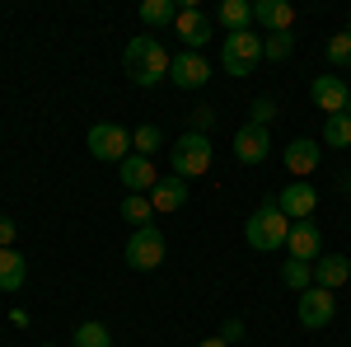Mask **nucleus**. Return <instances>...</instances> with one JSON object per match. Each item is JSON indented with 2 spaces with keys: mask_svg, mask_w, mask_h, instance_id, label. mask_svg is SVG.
<instances>
[{
  "mask_svg": "<svg viewBox=\"0 0 351 347\" xmlns=\"http://www.w3.org/2000/svg\"><path fill=\"white\" fill-rule=\"evenodd\" d=\"M122 61H127V76H132V85H141V89L160 85L164 76H169V66H173V56L164 52V43H160V38H150V33L132 38Z\"/></svg>",
  "mask_w": 351,
  "mask_h": 347,
  "instance_id": "f257e3e1",
  "label": "nucleus"
},
{
  "mask_svg": "<svg viewBox=\"0 0 351 347\" xmlns=\"http://www.w3.org/2000/svg\"><path fill=\"white\" fill-rule=\"evenodd\" d=\"M243 240H248V249H258V254L286 249V240H291V221H286V212L276 207V197H267L258 212L243 221Z\"/></svg>",
  "mask_w": 351,
  "mask_h": 347,
  "instance_id": "f03ea898",
  "label": "nucleus"
},
{
  "mask_svg": "<svg viewBox=\"0 0 351 347\" xmlns=\"http://www.w3.org/2000/svg\"><path fill=\"white\" fill-rule=\"evenodd\" d=\"M263 61V38L253 33V28H243V33H230L225 38V47H220V66H225V76H253V66Z\"/></svg>",
  "mask_w": 351,
  "mask_h": 347,
  "instance_id": "7ed1b4c3",
  "label": "nucleus"
},
{
  "mask_svg": "<svg viewBox=\"0 0 351 347\" xmlns=\"http://www.w3.org/2000/svg\"><path fill=\"white\" fill-rule=\"evenodd\" d=\"M169 164H173L178 179H202V174L211 169V136L183 132L173 141V150H169Z\"/></svg>",
  "mask_w": 351,
  "mask_h": 347,
  "instance_id": "20e7f679",
  "label": "nucleus"
},
{
  "mask_svg": "<svg viewBox=\"0 0 351 347\" xmlns=\"http://www.w3.org/2000/svg\"><path fill=\"white\" fill-rule=\"evenodd\" d=\"M127 150H132L127 127H117V122H94V127H89V155H94V160L122 164V160H127Z\"/></svg>",
  "mask_w": 351,
  "mask_h": 347,
  "instance_id": "39448f33",
  "label": "nucleus"
},
{
  "mask_svg": "<svg viewBox=\"0 0 351 347\" xmlns=\"http://www.w3.org/2000/svg\"><path fill=\"white\" fill-rule=\"evenodd\" d=\"M127 263L136 272H155L164 263V230L160 225H141L132 230V240H127Z\"/></svg>",
  "mask_w": 351,
  "mask_h": 347,
  "instance_id": "423d86ee",
  "label": "nucleus"
},
{
  "mask_svg": "<svg viewBox=\"0 0 351 347\" xmlns=\"http://www.w3.org/2000/svg\"><path fill=\"white\" fill-rule=\"evenodd\" d=\"M295 315H300L304 328H328L332 315H337V300H332V291H324V287H309V291H300Z\"/></svg>",
  "mask_w": 351,
  "mask_h": 347,
  "instance_id": "0eeeda50",
  "label": "nucleus"
},
{
  "mask_svg": "<svg viewBox=\"0 0 351 347\" xmlns=\"http://www.w3.org/2000/svg\"><path fill=\"white\" fill-rule=\"evenodd\" d=\"M276 207L286 212V221H314V207H319V188L295 179V183H286L276 192Z\"/></svg>",
  "mask_w": 351,
  "mask_h": 347,
  "instance_id": "6e6552de",
  "label": "nucleus"
},
{
  "mask_svg": "<svg viewBox=\"0 0 351 347\" xmlns=\"http://www.w3.org/2000/svg\"><path fill=\"white\" fill-rule=\"evenodd\" d=\"M173 33L183 38V52H202L211 43V19L197 10V5H178V19H173Z\"/></svg>",
  "mask_w": 351,
  "mask_h": 347,
  "instance_id": "1a4fd4ad",
  "label": "nucleus"
},
{
  "mask_svg": "<svg viewBox=\"0 0 351 347\" xmlns=\"http://www.w3.org/2000/svg\"><path fill=\"white\" fill-rule=\"evenodd\" d=\"M309 99L324 108L328 117H337V113H347L351 85L342 80V76H314V85H309Z\"/></svg>",
  "mask_w": 351,
  "mask_h": 347,
  "instance_id": "9d476101",
  "label": "nucleus"
},
{
  "mask_svg": "<svg viewBox=\"0 0 351 347\" xmlns=\"http://www.w3.org/2000/svg\"><path fill=\"white\" fill-rule=\"evenodd\" d=\"M169 80L178 85V89H202V85L211 80V61L202 52H178L173 66H169Z\"/></svg>",
  "mask_w": 351,
  "mask_h": 347,
  "instance_id": "9b49d317",
  "label": "nucleus"
},
{
  "mask_svg": "<svg viewBox=\"0 0 351 347\" xmlns=\"http://www.w3.org/2000/svg\"><path fill=\"white\" fill-rule=\"evenodd\" d=\"M286 249H291V258H300V263H319V258H324V235H319V225H314V221H291Z\"/></svg>",
  "mask_w": 351,
  "mask_h": 347,
  "instance_id": "f8f14e48",
  "label": "nucleus"
},
{
  "mask_svg": "<svg viewBox=\"0 0 351 347\" xmlns=\"http://www.w3.org/2000/svg\"><path fill=\"white\" fill-rule=\"evenodd\" d=\"M271 150V136L267 127H253V122H243L239 132H234V160L239 164H263Z\"/></svg>",
  "mask_w": 351,
  "mask_h": 347,
  "instance_id": "ddd939ff",
  "label": "nucleus"
},
{
  "mask_svg": "<svg viewBox=\"0 0 351 347\" xmlns=\"http://www.w3.org/2000/svg\"><path fill=\"white\" fill-rule=\"evenodd\" d=\"M117 174H122V188H127V192H145V197H150V188L160 183L155 164L145 160V155H127V160L117 164Z\"/></svg>",
  "mask_w": 351,
  "mask_h": 347,
  "instance_id": "4468645a",
  "label": "nucleus"
},
{
  "mask_svg": "<svg viewBox=\"0 0 351 347\" xmlns=\"http://www.w3.org/2000/svg\"><path fill=\"white\" fill-rule=\"evenodd\" d=\"M150 207L155 212H183L188 207V179H178V174H169V179H160V183L150 188Z\"/></svg>",
  "mask_w": 351,
  "mask_h": 347,
  "instance_id": "2eb2a0df",
  "label": "nucleus"
},
{
  "mask_svg": "<svg viewBox=\"0 0 351 347\" xmlns=\"http://www.w3.org/2000/svg\"><path fill=\"white\" fill-rule=\"evenodd\" d=\"M253 19L267 28V33H291L295 5H291V0H258V5H253Z\"/></svg>",
  "mask_w": 351,
  "mask_h": 347,
  "instance_id": "dca6fc26",
  "label": "nucleus"
},
{
  "mask_svg": "<svg viewBox=\"0 0 351 347\" xmlns=\"http://www.w3.org/2000/svg\"><path fill=\"white\" fill-rule=\"evenodd\" d=\"M342 282H351V258H342V254H324V258L314 263V287L337 291Z\"/></svg>",
  "mask_w": 351,
  "mask_h": 347,
  "instance_id": "f3484780",
  "label": "nucleus"
},
{
  "mask_svg": "<svg viewBox=\"0 0 351 347\" xmlns=\"http://www.w3.org/2000/svg\"><path fill=\"white\" fill-rule=\"evenodd\" d=\"M281 160H286V169H291L295 179H309V174L319 169V146H314L309 136H300V141L286 146V155H281Z\"/></svg>",
  "mask_w": 351,
  "mask_h": 347,
  "instance_id": "a211bd4d",
  "label": "nucleus"
},
{
  "mask_svg": "<svg viewBox=\"0 0 351 347\" xmlns=\"http://www.w3.org/2000/svg\"><path fill=\"white\" fill-rule=\"evenodd\" d=\"M24 277H28V263L19 258V249H0V291H19L24 287Z\"/></svg>",
  "mask_w": 351,
  "mask_h": 347,
  "instance_id": "6ab92c4d",
  "label": "nucleus"
},
{
  "mask_svg": "<svg viewBox=\"0 0 351 347\" xmlns=\"http://www.w3.org/2000/svg\"><path fill=\"white\" fill-rule=\"evenodd\" d=\"M173 19H178V5H173V0H145V5H141V24L169 28Z\"/></svg>",
  "mask_w": 351,
  "mask_h": 347,
  "instance_id": "aec40b11",
  "label": "nucleus"
},
{
  "mask_svg": "<svg viewBox=\"0 0 351 347\" xmlns=\"http://www.w3.org/2000/svg\"><path fill=\"white\" fill-rule=\"evenodd\" d=\"M71 343H75V347H112V333H108V324L84 320L80 328L71 333Z\"/></svg>",
  "mask_w": 351,
  "mask_h": 347,
  "instance_id": "412c9836",
  "label": "nucleus"
},
{
  "mask_svg": "<svg viewBox=\"0 0 351 347\" xmlns=\"http://www.w3.org/2000/svg\"><path fill=\"white\" fill-rule=\"evenodd\" d=\"M220 24L230 28V33H243V28L253 24V5L248 0H225L220 5Z\"/></svg>",
  "mask_w": 351,
  "mask_h": 347,
  "instance_id": "4be33fe9",
  "label": "nucleus"
},
{
  "mask_svg": "<svg viewBox=\"0 0 351 347\" xmlns=\"http://www.w3.org/2000/svg\"><path fill=\"white\" fill-rule=\"evenodd\" d=\"M150 216H155V207H150V197H145V192H127V197H122V221H132L136 230H141V225H150Z\"/></svg>",
  "mask_w": 351,
  "mask_h": 347,
  "instance_id": "5701e85b",
  "label": "nucleus"
},
{
  "mask_svg": "<svg viewBox=\"0 0 351 347\" xmlns=\"http://www.w3.org/2000/svg\"><path fill=\"white\" fill-rule=\"evenodd\" d=\"M281 282H286L291 291H309V287H314V263L286 258V263H281Z\"/></svg>",
  "mask_w": 351,
  "mask_h": 347,
  "instance_id": "b1692460",
  "label": "nucleus"
},
{
  "mask_svg": "<svg viewBox=\"0 0 351 347\" xmlns=\"http://www.w3.org/2000/svg\"><path fill=\"white\" fill-rule=\"evenodd\" d=\"M324 146H332V150H351V117L347 113H337V117L324 122Z\"/></svg>",
  "mask_w": 351,
  "mask_h": 347,
  "instance_id": "393cba45",
  "label": "nucleus"
},
{
  "mask_svg": "<svg viewBox=\"0 0 351 347\" xmlns=\"http://www.w3.org/2000/svg\"><path fill=\"white\" fill-rule=\"evenodd\" d=\"M160 146H164V136H160L155 122H145V127H136V132H132V155H145V160H150Z\"/></svg>",
  "mask_w": 351,
  "mask_h": 347,
  "instance_id": "a878e982",
  "label": "nucleus"
},
{
  "mask_svg": "<svg viewBox=\"0 0 351 347\" xmlns=\"http://www.w3.org/2000/svg\"><path fill=\"white\" fill-rule=\"evenodd\" d=\"M291 52H295V33H267L263 38V56L267 61H286Z\"/></svg>",
  "mask_w": 351,
  "mask_h": 347,
  "instance_id": "bb28decb",
  "label": "nucleus"
},
{
  "mask_svg": "<svg viewBox=\"0 0 351 347\" xmlns=\"http://www.w3.org/2000/svg\"><path fill=\"white\" fill-rule=\"evenodd\" d=\"M328 66H351V28H342V33H332L328 38Z\"/></svg>",
  "mask_w": 351,
  "mask_h": 347,
  "instance_id": "cd10ccee",
  "label": "nucleus"
},
{
  "mask_svg": "<svg viewBox=\"0 0 351 347\" xmlns=\"http://www.w3.org/2000/svg\"><path fill=\"white\" fill-rule=\"evenodd\" d=\"M211 127H216V108H206V104H202V108H192V113H188V132L206 136Z\"/></svg>",
  "mask_w": 351,
  "mask_h": 347,
  "instance_id": "c85d7f7f",
  "label": "nucleus"
},
{
  "mask_svg": "<svg viewBox=\"0 0 351 347\" xmlns=\"http://www.w3.org/2000/svg\"><path fill=\"white\" fill-rule=\"evenodd\" d=\"M276 113H281V108H276V99H253V108H248V122H253V127H267Z\"/></svg>",
  "mask_w": 351,
  "mask_h": 347,
  "instance_id": "c756f323",
  "label": "nucleus"
},
{
  "mask_svg": "<svg viewBox=\"0 0 351 347\" xmlns=\"http://www.w3.org/2000/svg\"><path fill=\"white\" fill-rule=\"evenodd\" d=\"M14 235H19L14 216H5V212H0V249H14Z\"/></svg>",
  "mask_w": 351,
  "mask_h": 347,
  "instance_id": "7c9ffc66",
  "label": "nucleus"
},
{
  "mask_svg": "<svg viewBox=\"0 0 351 347\" xmlns=\"http://www.w3.org/2000/svg\"><path fill=\"white\" fill-rule=\"evenodd\" d=\"M220 338H225V343H243V320H225Z\"/></svg>",
  "mask_w": 351,
  "mask_h": 347,
  "instance_id": "2f4dec72",
  "label": "nucleus"
},
{
  "mask_svg": "<svg viewBox=\"0 0 351 347\" xmlns=\"http://www.w3.org/2000/svg\"><path fill=\"white\" fill-rule=\"evenodd\" d=\"M197 347H230V343H225V338H202Z\"/></svg>",
  "mask_w": 351,
  "mask_h": 347,
  "instance_id": "473e14b6",
  "label": "nucleus"
},
{
  "mask_svg": "<svg viewBox=\"0 0 351 347\" xmlns=\"http://www.w3.org/2000/svg\"><path fill=\"white\" fill-rule=\"evenodd\" d=\"M337 188H342V192L351 197V174H342V183H337Z\"/></svg>",
  "mask_w": 351,
  "mask_h": 347,
  "instance_id": "72a5a7b5",
  "label": "nucleus"
},
{
  "mask_svg": "<svg viewBox=\"0 0 351 347\" xmlns=\"http://www.w3.org/2000/svg\"><path fill=\"white\" fill-rule=\"evenodd\" d=\"M347 117H351V99H347Z\"/></svg>",
  "mask_w": 351,
  "mask_h": 347,
  "instance_id": "f704fd0d",
  "label": "nucleus"
},
{
  "mask_svg": "<svg viewBox=\"0 0 351 347\" xmlns=\"http://www.w3.org/2000/svg\"><path fill=\"white\" fill-rule=\"evenodd\" d=\"M43 347H52V343H43Z\"/></svg>",
  "mask_w": 351,
  "mask_h": 347,
  "instance_id": "c9c22d12",
  "label": "nucleus"
}]
</instances>
